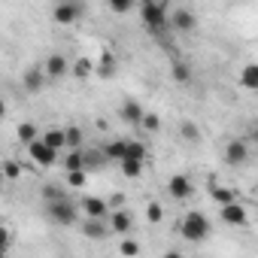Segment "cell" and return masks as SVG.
<instances>
[{"label":"cell","mask_w":258,"mask_h":258,"mask_svg":"<svg viewBox=\"0 0 258 258\" xmlns=\"http://www.w3.org/2000/svg\"><path fill=\"white\" fill-rule=\"evenodd\" d=\"M137 13H140V22H143V28L149 31V34H155V37H161V34H167L170 28H167V16H170V10H167V4L161 0H143V4L137 7Z\"/></svg>","instance_id":"obj_1"},{"label":"cell","mask_w":258,"mask_h":258,"mask_svg":"<svg viewBox=\"0 0 258 258\" xmlns=\"http://www.w3.org/2000/svg\"><path fill=\"white\" fill-rule=\"evenodd\" d=\"M210 219L201 213V210H191V213H185L182 216V222H179V234L188 240V243H204L207 237H210Z\"/></svg>","instance_id":"obj_2"},{"label":"cell","mask_w":258,"mask_h":258,"mask_svg":"<svg viewBox=\"0 0 258 258\" xmlns=\"http://www.w3.org/2000/svg\"><path fill=\"white\" fill-rule=\"evenodd\" d=\"M46 216H49V222L70 228V225H76V222H79V207L64 195V198H58V201H49V204H46Z\"/></svg>","instance_id":"obj_3"},{"label":"cell","mask_w":258,"mask_h":258,"mask_svg":"<svg viewBox=\"0 0 258 258\" xmlns=\"http://www.w3.org/2000/svg\"><path fill=\"white\" fill-rule=\"evenodd\" d=\"M167 28L176 31V34H191V31L198 28V16H195L191 10H185V7H176V10L167 16Z\"/></svg>","instance_id":"obj_4"},{"label":"cell","mask_w":258,"mask_h":258,"mask_svg":"<svg viewBox=\"0 0 258 258\" xmlns=\"http://www.w3.org/2000/svg\"><path fill=\"white\" fill-rule=\"evenodd\" d=\"M82 13H85V7H82V4H70V0H64V4H55V7H52L55 25H76V22L82 19Z\"/></svg>","instance_id":"obj_5"},{"label":"cell","mask_w":258,"mask_h":258,"mask_svg":"<svg viewBox=\"0 0 258 258\" xmlns=\"http://www.w3.org/2000/svg\"><path fill=\"white\" fill-rule=\"evenodd\" d=\"M43 73H46V82H58L64 76H70V61L61 55V52H52L43 64Z\"/></svg>","instance_id":"obj_6"},{"label":"cell","mask_w":258,"mask_h":258,"mask_svg":"<svg viewBox=\"0 0 258 258\" xmlns=\"http://www.w3.org/2000/svg\"><path fill=\"white\" fill-rule=\"evenodd\" d=\"M167 195H170L173 201H188V198L195 195V182H191L185 173H173V176L167 179Z\"/></svg>","instance_id":"obj_7"},{"label":"cell","mask_w":258,"mask_h":258,"mask_svg":"<svg viewBox=\"0 0 258 258\" xmlns=\"http://www.w3.org/2000/svg\"><path fill=\"white\" fill-rule=\"evenodd\" d=\"M106 228H109V234H127V231H131L134 228V216H131V210H112L109 216H106Z\"/></svg>","instance_id":"obj_8"},{"label":"cell","mask_w":258,"mask_h":258,"mask_svg":"<svg viewBox=\"0 0 258 258\" xmlns=\"http://www.w3.org/2000/svg\"><path fill=\"white\" fill-rule=\"evenodd\" d=\"M219 219H222L225 225H231V228H243V225L249 222V213H246V207H243L240 201H234V204H225V207L219 210Z\"/></svg>","instance_id":"obj_9"},{"label":"cell","mask_w":258,"mask_h":258,"mask_svg":"<svg viewBox=\"0 0 258 258\" xmlns=\"http://www.w3.org/2000/svg\"><path fill=\"white\" fill-rule=\"evenodd\" d=\"M118 115H121V121H124V124H134V127H140V121H143L146 109H143V103H140L137 97H127V100L121 103Z\"/></svg>","instance_id":"obj_10"},{"label":"cell","mask_w":258,"mask_h":258,"mask_svg":"<svg viewBox=\"0 0 258 258\" xmlns=\"http://www.w3.org/2000/svg\"><path fill=\"white\" fill-rule=\"evenodd\" d=\"M22 85H25L28 94L43 91V88H46V73H43V67H40V64H31V67L22 73Z\"/></svg>","instance_id":"obj_11"},{"label":"cell","mask_w":258,"mask_h":258,"mask_svg":"<svg viewBox=\"0 0 258 258\" xmlns=\"http://www.w3.org/2000/svg\"><path fill=\"white\" fill-rule=\"evenodd\" d=\"M28 155H31V161L40 164V167H52V164L58 161V152H52L43 140H34V143L28 146Z\"/></svg>","instance_id":"obj_12"},{"label":"cell","mask_w":258,"mask_h":258,"mask_svg":"<svg viewBox=\"0 0 258 258\" xmlns=\"http://www.w3.org/2000/svg\"><path fill=\"white\" fill-rule=\"evenodd\" d=\"M246 158H249V143H246V140H231V143L225 146V161H228V164L240 167V164H246Z\"/></svg>","instance_id":"obj_13"},{"label":"cell","mask_w":258,"mask_h":258,"mask_svg":"<svg viewBox=\"0 0 258 258\" xmlns=\"http://www.w3.org/2000/svg\"><path fill=\"white\" fill-rule=\"evenodd\" d=\"M82 213H85L88 219H103V222H106V216H109V207H106V201L85 195V198H82Z\"/></svg>","instance_id":"obj_14"},{"label":"cell","mask_w":258,"mask_h":258,"mask_svg":"<svg viewBox=\"0 0 258 258\" xmlns=\"http://www.w3.org/2000/svg\"><path fill=\"white\" fill-rule=\"evenodd\" d=\"M103 164H106V158H103L100 146H88V149H82V167H85V173H94V170H100Z\"/></svg>","instance_id":"obj_15"},{"label":"cell","mask_w":258,"mask_h":258,"mask_svg":"<svg viewBox=\"0 0 258 258\" xmlns=\"http://www.w3.org/2000/svg\"><path fill=\"white\" fill-rule=\"evenodd\" d=\"M82 234H85L88 240H106V237H109V228H106L103 219H85V222H82Z\"/></svg>","instance_id":"obj_16"},{"label":"cell","mask_w":258,"mask_h":258,"mask_svg":"<svg viewBox=\"0 0 258 258\" xmlns=\"http://www.w3.org/2000/svg\"><path fill=\"white\" fill-rule=\"evenodd\" d=\"M16 140H19L22 146H31L34 140H40V127H37L34 121H22V124L16 127Z\"/></svg>","instance_id":"obj_17"},{"label":"cell","mask_w":258,"mask_h":258,"mask_svg":"<svg viewBox=\"0 0 258 258\" xmlns=\"http://www.w3.org/2000/svg\"><path fill=\"white\" fill-rule=\"evenodd\" d=\"M115 70H118V61H115L112 52H103V55H100V64H94V73L103 76V79H112Z\"/></svg>","instance_id":"obj_18"},{"label":"cell","mask_w":258,"mask_h":258,"mask_svg":"<svg viewBox=\"0 0 258 258\" xmlns=\"http://www.w3.org/2000/svg\"><path fill=\"white\" fill-rule=\"evenodd\" d=\"M85 146V140H82V131L76 124H70V127H64V149L67 152H79Z\"/></svg>","instance_id":"obj_19"},{"label":"cell","mask_w":258,"mask_h":258,"mask_svg":"<svg viewBox=\"0 0 258 258\" xmlns=\"http://www.w3.org/2000/svg\"><path fill=\"white\" fill-rule=\"evenodd\" d=\"M124 143H127V140H109L106 146H100V152H103L106 164H109V161H121V158H124Z\"/></svg>","instance_id":"obj_20"},{"label":"cell","mask_w":258,"mask_h":258,"mask_svg":"<svg viewBox=\"0 0 258 258\" xmlns=\"http://www.w3.org/2000/svg\"><path fill=\"white\" fill-rule=\"evenodd\" d=\"M40 140H43L52 152H61V149H64V127H49Z\"/></svg>","instance_id":"obj_21"},{"label":"cell","mask_w":258,"mask_h":258,"mask_svg":"<svg viewBox=\"0 0 258 258\" xmlns=\"http://www.w3.org/2000/svg\"><path fill=\"white\" fill-rule=\"evenodd\" d=\"M91 73H94V61H88V58H76L70 64V76H76V79H88Z\"/></svg>","instance_id":"obj_22"},{"label":"cell","mask_w":258,"mask_h":258,"mask_svg":"<svg viewBox=\"0 0 258 258\" xmlns=\"http://www.w3.org/2000/svg\"><path fill=\"white\" fill-rule=\"evenodd\" d=\"M179 137H182V140H188V143H198V140H201V127H198V121L185 118V121L179 124Z\"/></svg>","instance_id":"obj_23"},{"label":"cell","mask_w":258,"mask_h":258,"mask_svg":"<svg viewBox=\"0 0 258 258\" xmlns=\"http://www.w3.org/2000/svg\"><path fill=\"white\" fill-rule=\"evenodd\" d=\"M61 164H64V173H76V170H85V167H82V149H79V152H64Z\"/></svg>","instance_id":"obj_24"},{"label":"cell","mask_w":258,"mask_h":258,"mask_svg":"<svg viewBox=\"0 0 258 258\" xmlns=\"http://www.w3.org/2000/svg\"><path fill=\"white\" fill-rule=\"evenodd\" d=\"M118 167H121V173H124L127 179H137V176L143 173V161H134V158H121Z\"/></svg>","instance_id":"obj_25"},{"label":"cell","mask_w":258,"mask_h":258,"mask_svg":"<svg viewBox=\"0 0 258 258\" xmlns=\"http://www.w3.org/2000/svg\"><path fill=\"white\" fill-rule=\"evenodd\" d=\"M240 82H243L249 91H255V88H258V64H246L243 73H240Z\"/></svg>","instance_id":"obj_26"},{"label":"cell","mask_w":258,"mask_h":258,"mask_svg":"<svg viewBox=\"0 0 258 258\" xmlns=\"http://www.w3.org/2000/svg\"><path fill=\"white\" fill-rule=\"evenodd\" d=\"M210 198H213V201H219L222 207H225V204H234V201H237L234 188H225V185H213V188H210Z\"/></svg>","instance_id":"obj_27"},{"label":"cell","mask_w":258,"mask_h":258,"mask_svg":"<svg viewBox=\"0 0 258 258\" xmlns=\"http://www.w3.org/2000/svg\"><path fill=\"white\" fill-rule=\"evenodd\" d=\"M124 158H134V161H146V146L137 140H127L124 143Z\"/></svg>","instance_id":"obj_28"},{"label":"cell","mask_w":258,"mask_h":258,"mask_svg":"<svg viewBox=\"0 0 258 258\" xmlns=\"http://www.w3.org/2000/svg\"><path fill=\"white\" fill-rule=\"evenodd\" d=\"M118 252H121L124 258H137V255H140V243H137L134 237H124V240L118 243Z\"/></svg>","instance_id":"obj_29"},{"label":"cell","mask_w":258,"mask_h":258,"mask_svg":"<svg viewBox=\"0 0 258 258\" xmlns=\"http://www.w3.org/2000/svg\"><path fill=\"white\" fill-rule=\"evenodd\" d=\"M131 10H137L134 0H109V13H115V16H124V13H131Z\"/></svg>","instance_id":"obj_30"},{"label":"cell","mask_w":258,"mask_h":258,"mask_svg":"<svg viewBox=\"0 0 258 258\" xmlns=\"http://www.w3.org/2000/svg\"><path fill=\"white\" fill-rule=\"evenodd\" d=\"M140 127H143V131H149V134H155V131H161V118L155 112H146L143 121H140Z\"/></svg>","instance_id":"obj_31"},{"label":"cell","mask_w":258,"mask_h":258,"mask_svg":"<svg viewBox=\"0 0 258 258\" xmlns=\"http://www.w3.org/2000/svg\"><path fill=\"white\" fill-rule=\"evenodd\" d=\"M0 173H4V179H19V176H22V164H19V161H4Z\"/></svg>","instance_id":"obj_32"},{"label":"cell","mask_w":258,"mask_h":258,"mask_svg":"<svg viewBox=\"0 0 258 258\" xmlns=\"http://www.w3.org/2000/svg\"><path fill=\"white\" fill-rule=\"evenodd\" d=\"M173 79H176V82H188V79H191V67H188L185 61H176V64H173Z\"/></svg>","instance_id":"obj_33"},{"label":"cell","mask_w":258,"mask_h":258,"mask_svg":"<svg viewBox=\"0 0 258 258\" xmlns=\"http://www.w3.org/2000/svg\"><path fill=\"white\" fill-rule=\"evenodd\" d=\"M67 185H70V188H85V185H88V173H85V170L67 173Z\"/></svg>","instance_id":"obj_34"},{"label":"cell","mask_w":258,"mask_h":258,"mask_svg":"<svg viewBox=\"0 0 258 258\" xmlns=\"http://www.w3.org/2000/svg\"><path fill=\"white\" fill-rule=\"evenodd\" d=\"M146 219H149V222H152V225H158V222H161V219H164V207H161V204H158V201H152V204H149V207H146Z\"/></svg>","instance_id":"obj_35"},{"label":"cell","mask_w":258,"mask_h":258,"mask_svg":"<svg viewBox=\"0 0 258 258\" xmlns=\"http://www.w3.org/2000/svg\"><path fill=\"white\" fill-rule=\"evenodd\" d=\"M58 198H64V188H58V185H46L43 188V201L49 204V201H58Z\"/></svg>","instance_id":"obj_36"},{"label":"cell","mask_w":258,"mask_h":258,"mask_svg":"<svg viewBox=\"0 0 258 258\" xmlns=\"http://www.w3.org/2000/svg\"><path fill=\"white\" fill-rule=\"evenodd\" d=\"M10 246H13V234H10V228H0V249L10 252Z\"/></svg>","instance_id":"obj_37"},{"label":"cell","mask_w":258,"mask_h":258,"mask_svg":"<svg viewBox=\"0 0 258 258\" xmlns=\"http://www.w3.org/2000/svg\"><path fill=\"white\" fill-rule=\"evenodd\" d=\"M121 204H124V195H112V198L106 201V207H109V213H112V210H121Z\"/></svg>","instance_id":"obj_38"},{"label":"cell","mask_w":258,"mask_h":258,"mask_svg":"<svg viewBox=\"0 0 258 258\" xmlns=\"http://www.w3.org/2000/svg\"><path fill=\"white\" fill-rule=\"evenodd\" d=\"M164 258H182V252H176V249H170V252H164Z\"/></svg>","instance_id":"obj_39"},{"label":"cell","mask_w":258,"mask_h":258,"mask_svg":"<svg viewBox=\"0 0 258 258\" xmlns=\"http://www.w3.org/2000/svg\"><path fill=\"white\" fill-rule=\"evenodd\" d=\"M4 115H7V100L0 97V118H4Z\"/></svg>","instance_id":"obj_40"},{"label":"cell","mask_w":258,"mask_h":258,"mask_svg":"<svg viewBox=\"0 0 258 258\" xmlns=\"http://www.w3.org/2000/svg\"><path fill=\"white\" fill-rule=\"evenodd\" d=\"M4 182H7V179H4V173H0V191H4Z\"/></svg>","instance_id":"obj_41"},{"label":"cell","mask_w":258,"mask_h":258,"mask_svg":"<svg viewBox=\"0 0 258 258\" xmlns=\"http://www.w3.org/2000/svg\"><path fill=\"white\" fill-rule=\"evenodd\" d=\"M0 258H7V252H4V249H0Z\"/></svg>","instance_id":"obj_42"}]
</instances>
